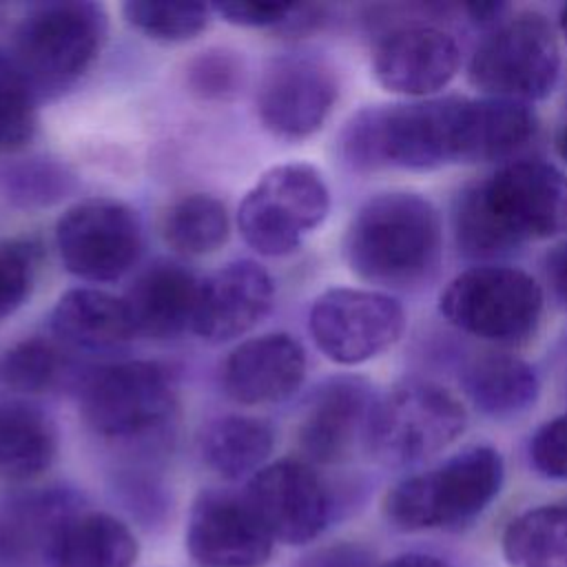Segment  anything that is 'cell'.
I'll use <instances>...</instances> for the list:
<instances>
[{
  "label": "cell",
  "instance_id": "1",
  "mask_svg": "<svg viewBox=\"0 0 567 567\" xmlns=\"http://www.w3.org/2000/svg\"><path fill=\"white\" fill-rule=\"evenodd\" d=\"M458 248L501 257L534 239L567 233V175L543 159H516L467 186L454 208Z\"/></svg>",
  "mask_w": 567,
  "mask_h": 567
},
{
  "label": "cell",
  "instance_id": "2",
  "mask_svg": "<svg viewBox=\"0 0 567 567\" xmlns=\"http://www.w3.org/2000/svg\"><path fill=\"white\" fill-rule=\"evenodd\" d=\"M443 230L436 208L416 193L370 197L343 233V259L363 281L410 288L425 281L441 259Z\"/></svg>",
  "mask_w": 567,
  "mask_h": 567
},
{
  "label": "cell",
  "instance_id": "3",
  "mask_svg": "<svg viewBox=\"0 0 567 567\" xmlns=\"http://www.w3.org/2000/svg\"><path fill=\"white\" fill-rule=\"evenodd\" d=\"M463 97H432L361 109L341 131V157L354 171L461 164Z\"/></svg>",
  "mask_w": 567,
  "mask_h": 567
},
{
  "label": "cell",
  "instance_id": "4",
  "mask_svg": "<svg viewBox=\"0 0 567 567\" xmlns=\"http://www.w3.org/2000/svg\"><path fill=\"white\" fill-rule=\"evenodd\" d=\"M106 38L104 4L91 0L38 2L18 20L7 55L42 102L78 84L97 62Z\"/></svg>",
  "mask_w": 567,
  "mask_h": 567
},
{
  "label": "cell",
  "instance_id": "5",
  "mask_svg": "<svg viewBox=\"0 0 567 567\" xmlns=\"http://www.w3.org/2000/svg\"><path fill=\"white\" fill-rule=\"evenodd\" d=\"M503 478L501 454L489 445H474L390 487L383 514L401 532L456 527L498 496Z\"/></svg>",
  "mask_w": 567,
  "mask_h": 567
},
{
  "label": "cell",
  "instance_id": "6",
  "mask_svg": "<svg viewBox=\"0 0 567 567\" xmlns=\"http://www.w3.org/2000/svg\"><path fill=\"white\" fill-rule=\"evenodd\" d=\"M467 423L458 399L432 381H405L377 396L363 450L379 463L405 467L454 443Z\"/></svg>",
  "mask_w": 567,
  "mask_h": 567
},
{
  "label": "cell",
  "instance_id": "7",
  "mask_svg": "<svg viewBox=\"0 0 567 567\" xmlns=\"http://www.w3.org/2000/svg\"><path fill=\"white\" fill-rule=\"evenodd\" d=\"M439 308L461 332L498 346H516L538 328L543 290L520 268L483 264L458 272L441 292Z\"/></svg>",
  "mask_w": 567,
  "mask_h": 567
},
{
  "label": "cell",
  "instance_id": "8",
  "mask_svg": "<svg viewBox=\"0 0 567 567\" xmlns=\"http://www.w3.org/2000/svg\"><path fill=\"white\" fill-rule=\"evenodd\" d=\"M330 213V190L317 166L286 162L268 168L244 195L237 228L264 257L295 252Z\"/></svg>",
  "mask_w": 567,
  "mask_h": 567
},
{
  "label": "cell",
  "instance_id": "9",
  "mask_svg": "<svg viewBox=\"0 0 567 567\" xmlns=\"http://www.w3.org/2000/svg\"><path fill=\"white\" fill-rule=\"evenodd\" d=\"M560 73V47L545 16L525 11L501 20L474 49L467 75L485 93L509 102H536Z\"/></svg>",
  "mask_w": 567,
  "mask_h": 567
},
{
  "label": "cell",
  "instance_id": "10",
  "mask_svg": "<svg viewBox=\"0 0 567 567\" xmlns=\"http://www.w3.org/2000/svg\"><path fill=\"white\" fill-rule=\"evenodd\" d=\"M177 408V381L159 361L131 359L84 377L80 414L102 439H140L159 430Z\"/></svg>",
  "mask_w": 567,
  "mask_h": 567
},
{
  "label": "cell",
  "instance_id": "11",
  "mask_svg": "<svg viewBox=\"0 0 567 567\" xmlns=\"http://www.w3.org/2000/svg\"><path fill=\"white\" fill-rule=\"evenodd\" d=\"M55 248L66 272L91 284L122 279L144 248L142 219L115 197H82L55 221Z\"/></svg>",
  "mask_w": 567,
  "mask_h": 567
},
{
  "label": "cell",
  "instance_id": "12",
  "mask_svg": "<svg viewBox=\"0 0 567 567\" xmlns=\"http://www.w3.org/2000/svg\"><path fill=\"white\" fill-rule=\"evenodd\" d=\"M405 328L401 303L372 288H328L308 312L317 350L339 365L365 363L399 341Z\"/></svg>",
  "mask_w": 567,
  "mask_h": 567
},
{
  "label": "cell",
  "instance_id": "13",
  "mask_svg": "<svg viewBox=\"0 0 567 567\" xmlns=\"http://www.w3.org/2000/svg\"><path fill=\"white\" fill-rule=\"evenodd\" d=\"M337 95V75L323 58L284 53L272 58L259 78L257 117L275 137L306 140L326 124Z\"/></svg>",
  "mask_w": 567,
  "mask_h": 567
},
{
  "label": "cell",
  "instance_id": "14",
  "mask_svg": "<svg viewBox=\"0 0 567 567\" xmlns=\"http://www.w3.org/2000/svg\"><path fill=\"white\" fill-rule=\"evenodd\" d=\"M244 494L275 543L306 545L330 520V494L317 470L301 458H277L252 474Z\"/></svg>",
  "mask_w": 567,
  "mask_h": 567
},
{
  "label": "cell",
  "instance_id": "15",
  "mask_svg": "<svg viewBox=\"0 0 567 567\" xmlns=\"http://www.w3.org/2000/svg\"><path fill=\"white\" fill-rule=\"evenodd\" d=\"M184 540L197 567H264L275 545L246 494L226 487L195 496Z\"/></svg>",
  "mask_w": 567,
  "mask_h": 567
},
{
  "label": "cell",
  "instance_id": "16",
  "mask_svg": "<svg viewBox=\"0 0 567 567\" xmlns=\"http://www.w3.org/2000/svg\"><path fill=\"white\" fill-rule=\"evenodd\" d=\"M461 51L456 40L430 22H401L383 31L372 49L377 82L399 95L427 97L456 75Z\"/></svg>",
  "mask_w": 567,
  "mask_h": 567
},
{
  "label": "cell",
  "instance_id": "17",
  "mask_svg": "<svg viewBox=\"0 0 567 567\" xmlns=\"http://www.w3.org/2000/svg\"><path fill=\"white\" fill-rule=\"evenodd\" d=\"M374 401L372 385L361 377L343 374L319 383L308 394L297 427L303 454L315 463H339L357 447L363 450Z\"/></svg>",
  "mask_w": 567,
  "mask_h": 567
},
{
  "label": "cell",
  "instance_id": "18",
  "mask_svg": "<svg viewBox=\"0 0 567 567\" xmlns=\"http://www.w3.org/2000/svg\"><path fill=\"white\" fill-rule=\"evenodd\" d=\"M275 281L255 259H235L199 281L193 328L208 343L248 334L272 308Z\"/></svg>",
  "mask_w": 567,
  "mask_h": 567
},
{
  "label": "cell",
  "instance_id": "19",
  "mask_svg": "<svg viewBox=\"0 0 567 567\" xmlns=\"http://www.w3.org/2000/svg\"><path fill=\"white\" fill-rule=\"evenodd\" d=\"M306 379V350L288 332L239 341L221 365V388L239 405H272L290 399Z\"/></svg>",
  "mask_w": 567,
  "mask_h": 567
},
{
  "label": "cell",
  "instance_id": "20",
  "mask_svg": "<svg viewBox=\"0 0 567 567\" xmlns=\"http://www.w3.org/2000/svg\"><path fill=\"white\" fill-rule=\"evenodd\" d=\"M199 281L193 270L173 259L159 257L144 266L122 297L135 337L164 341L190 330Z\"/></svg>",
  "mask_w": 567,
  "mask_h": 567
},
{
  "label": "cell",
  "instance_id": "21",
  "mask_svg": "<svg viewBox=\"0 0 567 567\" xmlns=\"http://www.w3.org/2000/svg\"><path fill=\"white\" fill-rule=\"evenodd\" d=\"M80 507L78 496L62 487L4 496L0 501V565L47 563L60 527Z\"/></svg>",
  "mask_w": 567,
  "mask_h": 567
},
{
  "label": "cell",
  "instance_id": "22",
  "mask_svg": "<svg viewBox=\"0 0 567 567\" xmlns=\"http://www.w3.org/2000/svg\"><path fill=\"white\" fill-rule=\"evenodd\" d=\"M51 337L69 352H111L135 339L126 303L100 288H69L51 308Z\"/></svg>",
  "mask_w": 567,
  "mask_h": 567
},
{
  "label": "cell",
  "instance_id": "23",
  "mask_svg": "<svg viewBox=\"0 0 567 567\" xmlns=\"http://www.w3.org/2000/svg\"><path fill=\"white\" fill-rule=\"evenodd\" d=\"M137 554V538L124 520L80 507L60 527L47 567H133Z\"/></svg>",
  "mask_w": 567,
  "mask_h": 567
},
{
  "label": "cell",
  "instance_id": "24",
  "mask_svg": "<svg viewBox=\"0 0 567 567\" xmlns=\"http://www.w3.org/2000/svg\"><path fill=\"white\" fill-rule=\"evenodd\" d=\"M58 456V427L33 401L0 394V478L24 483Z\"/></svg>",
  "mask_w": 567,
  "mask_h": 567
},
{
  "label": "cell",
  "instance_id": "25",
  "mask_svg": "<svg viewBox=\"0 0 567 567\" xmlns=\"http://www.w3.org/2000/svg\"><path fill=\"white\" fill-rule=\"evenodd\" d=\"M538 122L527 104L498 97H463L461 164L505 159L520 151Z\"/></svg>",
  "mask_w": 567,
  "mask_h": 567
},
{
  "label": "cell",
  "instance_id": "26",
  "mask_svg": "<svg viewBox=\"0 0 567 567\" xmlns=\"http://www.w3.org/2000/svg\"><path fill=\"white\" fill-rule=\"evenodd\" d=\"M275 447L272 425L255 414H221L208 421L199 436V454L206 467L226 481L250 478Z\"/></svg>",
  "mask_w": 567,
  "mask_h": 567
},
{
  "label": "cell",
  "instance_id": "27",
  "mask_svg": "<svg viewBox=\"0 0 567 567\" xmlns=\"http://www.w3.org/2000/svg\"><path fill=\"white\" fill-rule=\"evenodd\" d=\"M463 388L487 416L509 419L527 412L540 392L529 363L512 354H483L463 372Z\"/></svg>",
  "mask_w": 567,
  "mask_h": 567
},
{
  "label": "cell",
  "instance_id": "28",
  "mask_svg": "<svg viewBox=\"0 0 567 567\" xmlns=\"http://www.w3.org/2000/svg\"><path fill=\"white\" fill-rule=\"evenodd\" d=\"M501 551L509 567H567V505H538L514 516Z\"/></svg>",
  "mask_w": 567,
  "mask_h": 567
},
{
  "label": "cell",
  "instance_id": "29",
  "mask_svg": "<svg viewBox=\"0 0 567 567\" xmlns=\"http://www.w3.org/2000/svg\"><path fill=\"white\" fill-rule=\"evenodd\" d=\"M69 372L66 350L53 337L31 334L0 350V394L29 399L51 392Z\"/></svg>",
  "mask_w": 567,
  "mask_h": 567
},
{
  "label": "cell",
  "instance_id": "30",
  "mask_svg": "<svg viewBox=\"0 0 567 567\" xmlns=\"http://www.w3.org/2000/svg\"><path fill=\"white\" fill-rule=\"evenodd\" d=\"M162 235L164 241L184 257L210 255L228 241V210L215 195L188 193L166 208Z\"/></svg>",
  "mask_w": 567,
  "mask_h": 567
},
{
  "label": "cell",
  "instance_id": "31",
  "mask_svg": "<svg viewBox=\"0 0 567 567\" xmlns=\"http://www.w3.org/2000/svg\"><path fill=\"white\" fill-rule=\"evenodd\" d=\"M124 20L144 38L177 44L197 38L210 22V4L173 0H128L122 7Z\"/></svg>",
  "mask_w": 567,
  "mask_h": 567
},
{
  "label": "cell",
  "instance_id": "32",
  "mask_svg": "<svg viewBox=\"0 0 567 567\" xmlns=\"http://www.w3.org/2000/svg\"><path fill=\"white\" fill-rule=\"evenodd\" d=\"M40 97L13 66L7 53H0V153L24 148L38 131Z\"/></svg>",
  "mask_w": 567,
  "mask_h": 567
},
{
  "label": "cell",
  "instance_id": "33",
  "mask_svg": "<svg viewBox=\"0 0 567 567\" xmlns=\"http://www.w3.org/2000/svg\"><path fill=\"white\" fill-rule=\"evenodd\" d=\"M244 84V62L237 51L210 47L190 58L186 66V86L199 100L228 102Z\"/></svg>",
  "mask_w": 567,
  "mask_h": 567
},
{
  "label": "cell",
  "instance_id": "34",
  "mask_svg": "<svg viewBox=\"0 0 567 567\" xmlns=\"http://www.w3.org/2000/svg\"><path fill=\"white\" fill-rule=\"evenodd\" d=\"M38 275V246L29 239H0V321L27 303Z\"/></svg>",
  "mask_w": 567,
  "mask_h": 567
},
{
  "label": "cell",
  "instance_id": "35",
  "mask_svg": "<svg viewBox=\"0 0 567 567\" xmlns=\"http://www.w3.org/2000/svg\"><path fill=\"white\" fill-rule=\"evenodd\" d=\"M69 173L53 162H27L7 177V190L20 206H47L69 190Z\"/></svg>",
  "mask_w": 567,
  "mask_h": 567
},
{
  "label": "cell",
  "instance_id": "36",
  "mask_svg": "<svg viewBox=\"0 0 567 567\" xmlns=\"http://www.w3.org/2000/svg\"><path fill=\"white\" fill-rule=\"evenodd\" d=\"M529 458L538 474L567 481V412L543 423L529 441Z\"/></svg>",
  "mask_w": 567,
  "mask_h": 567
},
{
  "label": "cell",
  "instance_id": "37",
  "mask_svg": "<svg viewBox=\"0 0 567 567\" xmlns=\"http://www.w3.org/2000/svg\"><path fill=\"white\" fill-rule=\"evenodd\" d=\"M210 11L233 27L246 29H264L275 27L281 29L295 11L290 2H257V0H228L213 2Z\"/></svg>",
  "mask_w": 567,
  "mask_h": 567
},
{
  "label": "cell",
  "instance_id": "38",
  "mask_svg": "<svg viewBox=\"0 0 567 567\" xmlns=\"http://www.w3.org/2000/svg\"><path fill=\"white\" fill-rule=\"evenodd\" d=\"M292 567H374L372 554L354 543H337L328 547H319L303 558H299Z\"/></svg>",
  "mask_w": 567,
  "mask_h": 567
},
{
  "label": "cell",
  "instance_id": "39",
  "mask_svg": "<svg viewBox=\"0 0 567 567\" xmlns=\"http://www.w3.org/2000/svg\"><path fill=\"white\" fill-rule=\"evenodd\" d=\"M545 277L556 299L567 306V241L558 244L547 252Z\"/></svg>",
  "mask_w": 567,
  "mask_h": 567
},
{
  "label": "cell",
  "instance_id": "40",
  "mask_svg": "<svg viewBox=\"0 0 567 567\" xmlns=\"http://www.w3.org/2000/svg\"><path fill=\"white\" fill-rule=\"evenodd\" d=\"M377 567H450L443 558L432 556V554H419V551H410V554H401L394 556Z\"/></svg>",
  "mask_w": 567,
  "mask_h": 567
},
{
  "label": "cell",
  "instance_id": "41",
  "mask_svg": "<svg viewBox=\"0 0 567 567\" xmlns=\"http://www.w3.org/2000/svg\"><path fill=\"white\" fill-rule=\"evenodd\" d=\"M556 148H558V155L567 162V124L560 128V133L556 137Z\"/></svg>",
  "mask_w": 567,
  "mask_h": 567
},
{
  "label": "cell",
  "instance_id": "42",
  "mask_svg": "<svg viewBox=\"0 0 567 567\" xmlns=\"http://www.w3.org/2000/svg\"><path fill=\"white\" fill-rule=\"evenodd\" d=\"M560 31H563V35H565V40H567V4H565L563 11H560Z\"/></svg>",
  "mask_w": 567,
  "mask_h": 567
}]
</instances>
